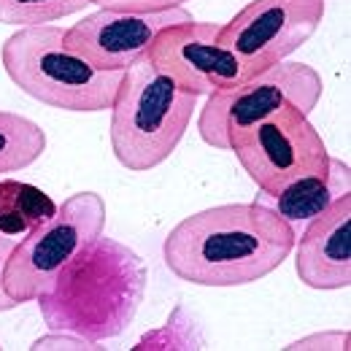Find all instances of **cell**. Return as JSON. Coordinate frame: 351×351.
<instances>
[{
    "mask_svg": "<svg viewBox=\"0 0 351 351\" xmlns=\"http://www.w3.org/2000/svg\"><path fill=\"white\" fill-rule=\"evenodd\" d=\"M295 230L260 203H224L181 219L165 235L162 260L195 287H246L287 263Z\"/></svg>",
    "mask_w": 351,
    "mask_h": 351,
    "instance_id": "obj_1",
    "label": "cell"
},
{
    "mask_svg": "<svg viewBox=\"0 0 351 351\" xmlns=\"http://www.w3.org/2000/svg\"><path fill=\"white\" fill-rule=\"evenodd\" d=\"M146 263L130 246L100 235L36 300L49 330L95 343L119 338L146 298Z\"/></svg>",
    "mask_w": 351,
    "mask_h": 351,
    "instance_id": "obj_2",
    "label": "cell"
},
{
    "mask_svg": "<svg viewBox=\"0 0 351 351\" xmlns=\"http://www.w3.org/2000/svg\"><path fill=\"white\" fill-rule=\"evenodd\" d=\"M5 76L49 108L97 114L108 111L125 71H97L76 54L57 25L19 27L0 46Z\"/></svg>",
    "mask_w": 351,
    "mask_h": 351,
    "instance_id": "obj_3",
    "label": "cell"
},
{
    "mask_svg": "<svg viewBox=\"0 0 351 351\" xmlns=\"http://www.w3.org/2000/svg\"><path fill=\"white\" fill-rule=\"evenodd\" d=\"M197 95L178 89L162 76L149 54L122 76L111 103V152L122 168L146 173L162 165L186 135L197 111Z\"/></svg>",
    "mask_w": 351,
    "mask_h": 351,
    "instance_id": "obj_4",
    "label": "cell"
},
{
    "mask_svg": "<svg viewBox=\"0 0 351 351\" xmlns=\"http://www.w3.org/2000/svg\"><path fill=\"white\" fill-rule=\"evenodd\" d=\"M106 232V200L97 192L71 195L57 214L30 235L16 241L3 287L14 303H36L57 276L73 263L95 238Z\"/></svg>",
    "mask_w": 351,
    "mask_h": 351,
    "instance_id": "obj_5",
    "label": "cell"
},
{
    "mask_svg": "<svg viewBox=\"0 0 351 351\" xmlns=\"http://www.w3.org/2000/svg\"><path fill=\"white\" fill-rule=\"evenodd\" d=\"M322 92L324 82L311 65L281 60L238 87L208 95L197 117V132L208 146L230 152L235 138L276 114L284 103H295L311 117L322 100Z\"/></svg>",
    "mask_w": 351,
    "mask_h": 351,
    "instance_id": "obj_6",
    "label": "cell"
},
{
    "mask_svg": "<svg viewBox=\"0 0 351 351\" xmlns=\"http://www.w3.org/2000/svg\"><path fill=\"white\" fill-rule=\"evenodd\" d=\"M230 152L257 184V192L267 195L284 189L330 157L322 132L295 103H284L276 114L235 138Z\"/></svg>",
    "mask_w": 351,
    "mask_h": 351,
    "instance_id": "obj_7",
    "label": "cell"
},
{
    "mask_svg": "<svg viewBox=\"0 0 351 351\" xmlns=\"http://www.w3.org/2000/svg\"><path fill=\"white\" fill-rule=\"evenodd\" d=\"M324 11V0H252L221 25L219 38L257 76L308 44Z\"/></svg>",
    "mask_w": 351,
    "mask_h": 351,
    "instance_id": "obj_8",
    "label": "cell"
},
{
    "mask_svg": "<svg viewBox=\"0 0 351 351\" xmlns=\"http://www.w3.org/2000/svg\"><path fill=\"white\" fill-rule=\"evenodd\" d=\"M221 25L184 22L162 30L149 49L152 65L168 76L178 89L208 97L219 89L238 87L252 79L246 65L221 44Z\"/></svg>",
    "mask_w": 351,
    "mask_h": 351,
    "instance_id": "obj_9",
    "label": "cell"
},
{
    "mask_svg": "<svg viewBox=\"0 0 351 351\" xmlns=\"http://www.w3.org/2000/svg\"><path fill=\"white\" fill-rule=\"evenodd\" d=\"M192 22L186 8L168 11H114L97 8L65 30L68 46L97 71H128L135 60L149 54L154 38L173 27Z\"/></svg>",
    "mask_w": 351,
    "mask_h": 351,
    "instance_id": "obj_10",
    "label": "cell"
},
{
    "mask_svg": "<svg viewBox=\"0 0 351 351\" xmlns=\"http://www.w3.org/2000/svg\"><path fill=\"white\" fill-rule=\"evenodd\" d=\"M295 273L308 289L351 287V195L308 221L295 238Z\"/></svg>",
    "mask_w": 351,
    "mask_h": 351,
    "instance_id": "obj_11",
    "label": "cell"
},
{
    "mask_svg": "<svg viewBox=\"0 0 351 351\" xmlns=\"http://www.w3.org/2000/svg\"><path fill=\"white\" fill-rule=\"evenodd\" d=\"M351 195V168L349 162L338 157H327L322 165H316L306 176L295 178L278 192H257L254 203L267 206L287 221L295 235L303 232L308 221H313L319 214H324L332 203Z\"/></svg>",
    "mask_w": 351,
    "mask_h": 351,
    "instance_id": "obj_12",
    "label": "cell"
},
{
    "mask_svg": "<svg viewBox=\"0 0 351 351\" xmlns=\"http://www.w3.org/2000/svg\"><path fill=\"white\" fill-rule=\"evenodd\" d=\"M57 208L60 206L44 189L25 181H14V178H0V232L3 235L22 241L36 227L51 219Z\"/></svg>",
    "mask_w": 351,
    "mask_h": 351,
    "instance_id": "obj_13",
    "label": "cell"
},
{
    "mask_svg": "<svg viewBox=\"0 0 351 351\" xmlns=\"http://www.w3.org/2000/svg\"><path fill=\"white\" fill-rule=\"evenodd\" d=\"M46 152V132L38 122L0 111V173H16L30 168Z\"/></svg>",
    "mask_w": 351,
    "mask_h": 351,
    "instance_id": "obj_14",
    "label": "cell"
},
{
    "mask_svg": "<svg viewBox=\"0 0 351 351\" xmlns=\"http://www.w3.org/2000/svg\"><path fill=\"white\" fill-rule=\"evenodd\" d=\"M135 351H186V349H208V338L203 324L195 313H189L184 306H176L168 316V322L160 330H152L138 338L132 346Z\"/></svg>",
    "mask_w": 351,
    "mask_h": 351,
    "instance_id": "obj_15",
    "label": "cell"
},
{
    "mask_svg": "<svg viewBox=\"0 0 351 351\" xmlns=\"http://www.w3.org/2000/svg\"><path fill=\"white\" fill-rule=\"evenodd\" d=\"M89 0H0V25L36 27L84 11Z\"/></svg>",
    "mask_w": 351,
    "mask_h": 351,
    "instance_id": "obj_16",
    "label": "cell"
},
{
    "mask_svg": "<svg viewBox=\"0 0 351 351\" xmlns=\"http://www.w3.org/2000/svg\"><path fill=\"white\" fill-rule=\"evenodd\" d=\"M33 351H89V349H103L100 343L82 338V335H73V332H65V330H49L46 335L33 341Z\"/></svg>",
    "mask_w": 351,
    "mask_h": 351,
    "instance_id": "obj_17",
    "label": "cell"
},
{
    "mask_svg": "<svg viewBox=\"0 0 351 351\" xmlns=\"http://www.w3.org/2000/svg\"><path fill=\"white\" fill-rule=\"evenodd\" d=\"M289 351H308V349H324V351H349L351 349V335L349 330H327V332H313L306 335L300 341H292L289 346H284Z\"/></svg>",
    "mask_w": 351,
    "mask_h": 351,
    "instance_id": "obj_18",
    "label": "cell"
},
{
    "mask_svg": "<svg viewBox=\"0 0 351 351\" xmlns=\"http://www.w3.org/2000/svg\"><path fill=\"white\" fill-rule=\"evenodd\" d=\"M89 3L114 11H168V8H184L189 0H89Z\"/></svg>",
    "mask_w": 351,
    "mask_h": 351,
    "instance_id": "obj_19",
    "label": "cell"
},
{
    "mask_svg": "<svg viewBox=\"0 0 351 351\" xmlns=\"http://www.w3.org/2000/svg\"><path fill=\"white\" fill-rule=\"evenodd\" d=\"M14 246H16V238H8V235H3V232H0V313H3V311H14V308L19 306V303H14V300L8 298L5 287H3V273H5V263H8L11 252H14Z\"/></svg>",
    "mask_w": 351,
    "mask_h": 351,
    "instance_id": "obj_20",
    "label": "cell"
},
{
    "mask_svg": "<svg viewBox=\"0 0 351 351\" xmlns=\"http://www.w3.org/2000/svg\"><path fill=\"white\" fill-rule=\"evenodd\" d=\"M0 349H3V346H0Z\"/></svg>",
    "mask_w": 351,
    "mask_h": 351,
    "instance_id": "obj_21",
    "label": "cell"
}]
</instances>
